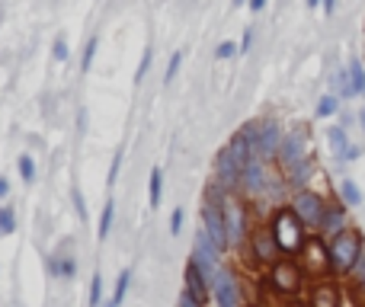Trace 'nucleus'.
Wrapping results in <instances>:
<instances>
[{"mask_svg": "<svg viewBox=\"0 0 365 307\" xmlns=\"http://www.w3.org/2000/svg\"><path fill=\"white\" fill-rule=\"evenodd\" d=\"M234 51H237V48H234L231 42H225V45H218V51H215V55H218V58H234Z\"/></svg>", "mask_w": 365, "mask_h": 307, "instance_id": "obj_30", "label": "nucleus"}, {"mask_svg": "<svg viewBox=\"0 0 365 307\" xmlns=\"http://www.w3.org/2000/svg\"><path fill=\"white\" fill-rule=\"evenodd\" d=\"M55 58H58V61H64V58H68V48H64V42H55Z\"/></svg>", "mask_w": 365, "mask_h": 307, "instance_id": "obj_33", "label": "nucleus"}, {"mask_svg": "<svg viewBox=\"0 0 365 307\" xmlns=\"http://www.w3.org/2000/svg\"><path fill=\"white\" fill-rule=\"evenodd\" d=\"M151 68V51H148L145 58H141V68H138V74H135V80H141V77H145V71Z\"/></svg>", "mask_w": 365, "mask_h": 307, "instance_id": "obj_32", "label": "nucleus"}, {"mask_svg": "<svg viewBox=\"0 0 365 307\" xmlns=\"http://www.w3.org/2000/svg\"><path fill=\"white\" fill-rule=\"evenodd\" d=\"M279 147V128L276 125H266L263 132H259V154H272Z\"/></svg>", "mask_w": 365, "mask_h": 307, "instance_id": "obj_12", "label": "nucleus"}, {"mask_svg": "<svg viewBox=\"0 0 365 307\" xmlns=\"http://www.w3.org/2000/svg\"><path fill=\"white\" fill-rule=\"evenodd\" d=\"M343 199L353 202V205H356V202H359V189H356L353 182H343Z\"/></svg>", "mask_w": 365, "mask_h": 307, "instance_id": "obj_24", "label": "nucleus"}, {"mask_svg": "<svg viewBox=\"0 0 365 307\" xmlns=\"http://www.w3.org/2000/svg\"><path fill=\"white\" fill-rule=\"evenodd\" d=\"M218 173H221V179H225V186H234V182H237V176L244 173V167L234 160L231 151H225L218 157Z\"/></svg>", "mask_w": 365, "mask_h": 307, "instance_id": "obj_7", "label": "nucleus"}, {"mask_svg": "<svg viewBox=\"0 0 365 307\" xmlns=\"http://www.w3.org/2000/svg\"><path fill=\"white\" fill-rule=\"evenodd\" d=\"M74 205H77V214H81V218H87V205H83V195H81V189H74Z\"/></svg>", "mask_w": 365, "mask_h": 307, "instance_id": "obj_28", "label": "nucleus"}, {"mask_svg": "<svg viewBox=\"0 0 365 307\" xmlns=\"http://www.w3.org/2000/svg\"><path fill=\"white\" fill-rule=\"evenodd\" d=\"M359 276H362V282H365V259L359 263Z\"/></svg>", "mask_w": 365, "mask_h": 307, "instance_id": "obj_36", "label": "nucleus"}, {"mask_svg": "<svg viewBox=\"0 0 365 307\" xmlns=\"http://www.w3.org/2000/svg\"><path fill=\"white\" fill-rule=\"evenodd\" d=\"M212 285H215V301H218V307H237V285H234V279L227 272L218 269Z\"/></svg>", "mask_w": 365, "mask_h": 307, "instance_id": "obj_6", "label": "nucleus"}, {"mask_svg": "<svg viewBox=\"0 0 365 307\" xmlns=\"http://www.w3.org/2000/svg\"><path fill=\"white\" fill-rule=\"evenodd\" d=\"M19 173H23V179H32V176H36V163H32V157H19Z\"/></svg>", "mask_w": 365, "mask_h": 307, "instance_id": "obj_22", "label": "nucleus"}, {"mask_svg": "<svg viewBox=\"0 0 365 307\" xmlns=\"http://www.w3.org/2000/svg\"><path fill=\"white\" fill-rule=\"evenodd\" d=\"M349 77H353V90H365V80H362V64H359V61L349 64Z\"/></svg>", "mask_w": 365, "mask_h": 307, "instance_id": "obj_18", "label": "nucleus"}, {"mask_svg": "<svg viewBox=\"0 0 365 307\" xmlns=\"http://www.w3.org/2000/svg\"><path fill=\"white\" fill-rule=\"evenodd\" d=\"M234 4H240V0H234Z\"/></svg>", "mask_w": 365, "mask_h": 307, "instance_id": "obj_41", "label": "nucleus"}, {"mask_svg": "<svg viewBox=\"0 0 365 307\" xmlns=\"http://www.w3.org/2000/svg\"><path fill=\"white\" fill-rule=\"evenodd\" d=\"M113 214H115V205L109 202L106 208H103V221H100V237H106L109 227H113Z\"/></svg>", "mask_w": 365, "mask_h": 307, "instance_id": "obj_16", "label": "nucleus"}, {"mask_svg": "<svg viewBox=\"0 0 365 307\" xmlns=\"http://www.w3.org/2000/svg\"><path fill=\"white\" fill-rule=\"evenodd\" d=\"M202 218H205V231L212 234V240H215V244H218V250H225V246L231 244V227H227L225 212H221L218 205H205V212H202Z\"/></svg>", "mask_w": 365, "mask_h": 307, "instance_id": "obj_4", "label": "nucleus"}, {"mask_svg": "<svg viewBox=\"0 0 365 307\" xmlns=\"http://www.w3.org/2000/svg\"><path fill=\"white\" fill-rule=\"evenodd\" d=\"M250 6H253V10H263V6H266V0H250Z\"/></svg>", "mask_w": 365, "mask_h": 307, "instance_id": "obj_35", "label": "nucleus"}, {"mask_svg": "<svg viewBox=\"0 0 365 307\" xmlns=\"http://www.w3.org/2000/svg\"><path fill=\"white\" fill-rule=\"evenodd\" d=\"M100 298H103V282H100V276H93V285H90V307H100Z\"/></svg>", "mask_w": 365, "mask_h": 307, "instance_id": "obj_19", "label": "nucleus"}, {"mask_svg": "<svg viewBox=\"0 0 365 307\" xmlns=\"http://www.w3.org/2000/svg\"><path fill=\"white\" fill-rule=\"evenodd\" d=\"M276 285L282 291H295L298 288V269L295 266H289V263L276 266Z\"/></svg>", "mask_w": 365, "mask_h": 307, "instance_id": "obj_11", "label": "nucleus"}, {"mask_svg": "<svg viewBox=\"0 0 365 307\" xmlns=\"http://www.w3.org/2000/svg\"><path fill=\"white\" fill-rule=\"evenodd\" d=\"M180 307H202V301L192 295V291H186V295L180 298Z\"/></svg>", "mask_w": 365, "mask_h": 307, "instance_id": "obj_29", "label": "nucleus"}, {"mask_svg": "<svg viewBox=\"0 0 365 307\" xmlns=\"http://www.w3.org/2000/svg\"><path fill=\"white\" fill-rule=\"evenodd\" d=\"M106 307H115V304H113V301H109V304H106Z\"/></svg>", "mask_w": 365, "mask_h": 307, "instance_id": "obj_39", "label": "nucleus"}, {"mask_svg": "<svg viewBox=\"0 0 365 307\" xmlns=\"http://www.w3.org/2000/svg\"><path fill=\"white\" fill-rule=\"evenodd\" d=\"M362 125H365V115H362Z\"/></svg>", "mask_w": 365, "mask_h": 307, "instance_id": "obj_40", "label": "nucleus"}, {"mask_svg": "<svg viewBox=\"0 0 365 307\" xmlns=\"http://www.w3.org/2000/svg\"><path fill=\"white\" fill-rule=\"evenodd\" d=\"M308 4H311V6H314V4H317V0H308Z\"/></svg>", "mask_w": 365, "mask_h": 307, "instance_id": "obj_38", "label": "nucleus"}, {"mask_svg": "<svg viewBox=\"0 0 365 307\" xmlns=\"http://www.w3.org/2000/svg\"><path fill=\"white\" fill-rule=\"evenodd\" d=\"M180 61H182V55H173L170 58V64H167V83L177 77V71H180Z\"/></svg>", "mask_w": 365, "mask_h": 307, "instance_id": "obj_25", "label": "nucleus"}, {"mask_svg": "<svg viewBox=\"0 0 365 307\" xmlns=\"http://www.w3.org/2000/svg\"><path fill=\"white\" fill-rule=\"evenodd\" d=\"M93 55H96V38H90V42H87V51H83V64H81L83 71H90V61H93Z\"/></svg>", "mask_w": 365, "mask_h": 307, "instance_id": "obj_23", "label": "nucleus"}, {"mask_svg": "<svg viewBox=\"0 0 365 307\" xmlns=\"http://www.w3.org/2000/svg\"><path fill=\"white\" fill-rule=\"evenodd\" d=\"M225 218H227V227H231V240H240V234H244V214H240L237 202H227L225 205Z\"/></svg>", "mask_w": 365, "mask_h": 307, "instance_id": "obj_9", "label": "nucleus"}, {"mask_svg": "<svg viewBox=\"0 0 365 307\" xmlns=\"http://www.w3.org/2000/svg\"><path fill=\"white\" fill-rule=\"evenodd\" d=\"M180 227H182V212L177 208V212H173V218H170V231H173V234H180Z\"/></svg>", "mask_w": 365, "mask_h": 307, "instance_id": "obj_31", "label": "nucleus"}, {"mask_svg": "<svg viewBox=\"0 0 365 307\" xmlns=\"http://www.w3.org/2000/svg\"><path fill=\"white\" fill-rule=\"evenodd\" d=\"M257 250H259V256H263V259H269V256H272V244H269V237H259V240H257Z\"/></svg>", "mask_w": 365, "mask_h": 307, "instance_id": "obj_26", "label": "nucleus"}, {"mask_svg": "<svg viewBox=\"0 0 365 307\" xmlns=\"http://www.w3.org/2000/svg\"><path fill=\"white\" fill-rule=\"evenodd\" d=\"M295 307H298V304H295Z\"/></svg>", "mask_w": 365, "mask_h": 307, "instance_id": "obj_42", "label": "nucleus"}, {"mask_svg": "<svg viewBox=\"0 0 365 307\" xmlns=\"http://www.w3.org/2000/svg\"><path fill=\"white\" fill-rule=\"evenodd\" d=\"M186 282H189V291H192L199 301H205V282H208V279H205V272H202L195 263L186 269Z\"/></svg>", "mask_w": 365, "mask_h": 307, "instance_id": "obj_10", "label": "nucleus"}, {"mask_svg": "<svg viewBox=\"0 0 365 307\" xmlns=\"http://www.w3.org/2000/svg\"><path fill=\"white\" fill-rule=\"evenodd\" d=\"M295 212H298V218H302L304 224H321V221H324V205H321V199H317V195H311V192H302V195H298Z\"/></svg>", "mask_w": 365, "mask_h": 307, "instance_id": "obj_5", "label": "nucleus"}, {"mask_svg": "<svg viewBox=\"0 0 365 307\" xmlns=\"http://www.w3.org/2000/svg\"><path fill=\"white\" fill-rule=\"evenodd\" d=\"M6 192H10V182H6V179H0V199H4Z\"/></svg>", "mask_w": 365, "mask_h": 307, "instance_id": "obj_34", "label": "nucleus"}, {"mask_svg": "<svg viewBox=\"0 0 365 307\" xmlns=\"http://www.w3.org/2000/svg\"><path fill=\"white\" fill-rule=\"evenodd\" d=\"M330 145H334L336 157L349 160V151H353V147H346V135H343V128H330Z\"/></svg>", "mask_w": 365, "mask_h": 307, "instance_id": "obj_13", "label": "nucleus"}, {"mask_svg": "<svg viewBox=\"0 0 365 307\" xmlns=\"http://www.w3.org/2000/svg\"><path fill=\"white\" fill-rule=\"evenodd\" d=\"M128 279H132L128 272H122V276H119V285H115V298H113V304H115V307H119V304H122V298H125V291H128Z\"/></svg>", "mask_w": 365, "mask_h": 307, "instance_id": "obj_17", "label": "nucleus"}, {"mask_svg": "<svg viewBox=\"0 0 365 307\" xmlns=\"http://www.w3.org/2000/svg\"><path fill=\"white\" fill-rule=\"evenodd\" d=\"M272 240H276L282 250H289V253L302 246V227H298V218L292 212H279L276 234H272Z\"/></svg>", "mask_w": 365, "mask_h": 307, "instance_id": "obj_2", "label": "nucleus"}, {"mask_svg": "<svg viewBox=\"0 0 365 307\" xmlns=\"http://www.w3.org/2000/svg\"><path fill=\"white\" fill-rule=\"evenodd\" d=\"M160 202V170L154 167V173H151V205H158Z\"/></svg>", "mask_w": 365, "mask_h": 307, "instance_id": "obj_20", "label": "nucleus"}, {"mask_svg": "<svg viewBox=\"0 0 365 307\" xmlns=\"http://www.w3.org/2000/svg\"><path fill=\"white\" fill-rule=\"evenodd\" d=\"M324 6H327V13H330V10H334V0H324Z\"/></svg>", "mask_w": 365, "mask_h": 307, "instance_id": "obj_37", "label": "nucleus"}, {"mask_svg": "<svg viewBox=\"0 0 365 307\" xmlns=\"http://www.w3.org/2000/svg\"><path fill=\"white\" fill-rule=\"evenodd\" d=\"M13 227H16V214H13V208H0V237H6V234H13Z\"/></svg>", "mask_w": 365, "mask_h": 307, "instance_id": "obj_14", "label": "nucleus"}, {"mask_svg": "<svg viewBox=\"0 0 365 307\" xmlns=\"http://www.w3.org/2000/svg\"><path fill=\"white\" fill-rule=\"evenodd\" d=\"M314 307H336V291L334 288H321L314 295Z\"/></svg>", "mask_w": 365, "mask_h": 307, "instance_id": "obj_15", "label": "nucleus"}, {"mask_svg": "<svg viewBox=\"0 0 365 307\" xmlns=\"http://www.w3.org/2000/svg\"><path fill=\"white\" fill-rule=\"evenodd\" d=\"M240 176H244V186L250 189V192H259V189H263V167H259V157H253Z\"/></svg>", "mask_w": 365, "mask_h": 307, "instance_id": "obj_8", "label": "nucleus"}, {"mask_svg": "<svg viewBox=\"0 0 365 307\" xmlns=\"http://www.w3.org/2000/svg\"><path fill=\"white\" fill-rule=\"evenodd\" d=\"M336 113V100L334 96H324L321 103H317V115H334Z\"/></svg>", "mask_w": 365, "mask_h": 307, "instance_id": "obj_21", "label": "nucleus"}, {"mask_svg": "<svg viewBox=\"0 0 365 307\" xmlns=\"http://www.w3.org/2000/svg\"><path fill=\"white\" fill-rule=\"evenodd\" d=\"M340 221H343V214H340V212H330L327 218L321 221V224H324V227H330V231H334V227H340Z\"/></svg>", "mask_w": 365, "mask_h": 307, "instance_id": "obj_27", "label": "nucleus"}, {"mask_svg": "<svg viewBox=\"0 0 365 307\" xmlns=\"http://www.w3.org/2000/svg\"><path fill=\"white\" fill-rule=\"evenodd\" d=\"M330 256H334V266L340 272L353 269V263L359 259V237L356 234H340L334 240V246H330Z\"/></svg>", "mask_w": 365, "mask_h": 307, "instance_id": "obj_3", "label": "nucleus"}, {"mask_svg": "<svg viewBox=\"0 0 365 307\" xmlns=\"http://www.w3.org/2000/svg\"><path fill=\"white\" fill-rule=\"evenodd\" d=\"M195 266L205 272L208 282L218 276V244L212 240V234H208V231L195 234Z\"/></svg>", "mask_w": 365, "mask_h": 307, "instance_id": "obj_1", "label": "nucleus"}]
</instances>
